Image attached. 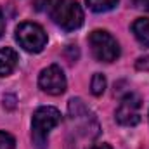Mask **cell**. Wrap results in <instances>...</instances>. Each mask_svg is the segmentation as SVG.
<instances>
[{
  "mask_svg": "<svg viewBox=\"0 0 149 149\" xmlns=\"http://www.w3.org/2000/svg\"><path fill=\"white\" fill-rule=\"evenodd\" d=\"M38 85L43 92H47L50 95H61V94H64L68 83H66L64 71L57 64H52V66L42 70V73L38 76Z\"/></svg>",
  "mask_w": 149,
  "mask_h": 149,
  "instance_id": "cell-7",
  "label": "cell"
},
{
  "mask_svg": "<svg viewBox=\"0 0 149 149\" xmlns=\"http://www.w3.org/2000/svg\"><path fill=\"white\" fill-rule=\"evenodd\" d=\"M5 31V21H3V16H2V10H0V37L3 35Z\"/></svg>",
  "mask_w": 149,
  "mask_h": 149,
  "instance_id": "cell-17",
  "label": "cell"
},
{
  "mask_svg": "<svg viewBox=\"0 0 149 149\" xmlns=\"http://www.w3.org/2000/svg\"><path fill=\"white\" fill-rule=\"evenodd\" d=\"M63 116L57 108L52 106H42L33 113L31 118V141L37 149H47L49 144V134L52 128H56L61 123Z\"/></svg>",
  "mask_w": 149,
  "mask_h": 149,
  "instance_id": "cell-1",
  "label": "cell"
},
{
  "mask_svg": "<svg viewBox=\"0 0 149 149\" xmlns=\"http://www.w3.org/2000/svg\"><path fill=\"white\" fill-rule=\"evenodd\" d=\"M88 45L94 57L101 63H113L120 57V45L106 30H94L88 35Z\"/></svg>",
  "mask_w": 149,
  "mask_h": 149,
  "instance_id": "cell-3",
  "label": "cell"
},
{
  "mask_svg": "<svg viewBox=\"0 0 149 149\" xmlns=\"http://www.w3.org/2000/svg\"><path fill=\"white\" fill-rule=\"evenodd\" d=\"M17 61H19V56L14 49L10 47L0 49V76H7L12 73L17 66Z\"/></svg>",
  "mask_w": 149,
  "mask_h": 149,
  "instance_id": "cell-8",
  "label": "cell"
},
{
  "mask_svg": "<svg viewBox=\"0 0 149 149\" xmlns=\"http://www.w3.org/2000/svg\"><path fill=\"white\" fill-rule=\"evenodd\" d=\"M68 109H70V118H71L73 125L78 128V132H81L85 137H95L90 130L99 134V125H97L94 113L85 106V102L81 99H71Z\"/></svg>",
  "mask_w": 149,
  "mask_h": 149,
  "instance_id": "cell-5",
  "label": "cell"
},
{
  "mask_svg": "<svg viewBox=\"0 0 149 149\" xmlns=\"http://www.w3.org/2000/svg\"><path fill=\"white\" fill-rule=\"evenodd\" d=\"M16 40L26 52L38 54L47 45V33L37 23H21L16 28Z\"/></svg>",
  "mask_w": 149,
  "mask_h": 149,
  "instance_id": "cell-4",
  "label": "cell"
},
{
  "mask_svg": "<svg viewBox=\"0 0 149 149\" xmlns=\"http://www.w3.org/2000/svg\"><path fill=\"white\" fill-rule=\"evenodd\" d=\"M87 149H113L109 144H94V146H90V148Z\"/></svg>",
  "mask_w": 149,
  "mask_h": 149,
  "instance_id": "cell-16",
  "label": "cell"
},
{
  "mask_svg": "<svg viewBox=\"0 0 149 149\" xmlns=\"http://www.w3.org/2000/svg\"><path fill=\"white\" fill-rule=\"evenodd\" d=\"M92 94L94 95H102L106 90V76L102 73H95L92 76V83H90Z\"/></svg>",
  "mask_w": 149,
  "mask_h": 149,
  "instance_id": "cell-11",
  "label": "cell"
},
{
  "mask_svg": "<svg viewBox=\"0 0 149 149\" xmlns=\"http://www.w3.org/2000/svg\"><path fill=\"white\" fill-rule=\"evenodd\" d=\"M50 17L64 31H74L83 24V10L76 0H56L50 9Z\"/></svg>",
  "mask_w": 149,
  "mask_h": 149,
  "instance_id": "cell-2",
  "label": "cell"
},
{
  "mask_svg": "<svg viewBox=\"0 0 149 149\" xmlns=\"http://www.w3.org/2000/svg\"><path fill=\"white\" fill-rule=\"evenodd\" d=\"M94 12H108L118 3V0H85Z\"/></svg>",
  "mask_w": 149,
  "mask_h": 149,
  "instance_id": "cell-10",
  "label": "cell"
},
{
  "mask_svg": "<svg viewBox=\"0 0 149 149\" xmlns=\"http://www.w3.org/2000/svg\"><path fill=\"white\" fill-rule=\"evenodd\" d=\"M134 5L139 9H146L149 10V0H134Z\"/></svg>",
  "mask_w": 149,
  "mask_h": 149,
  "instance_id": "cell-15",
  "label": "cell"
},
{
  "mask_svg": "<svg viewBox=\"0 0 149 149\" xmlns=\"http://www.w3.org/2000/svg\"><path fill=\"white\" fill-rule=\"evenodd\" d=\"M0 149H16V139L9 132H0Z\"/></svg>",
  "mask_w": 149,
  "mask_h": 149,
  "instance_id": "cell-12",
  "label": "cell"
},
{
  "mask_svg": "<svg viewBox=\"0 0 149 149\" xmlns=\"http://www.w3.org/2000/svg\"><path fill=\"white\" fill-rule=\"evenodd\" d=\"M137 68L139 70H149V57H141L139 61H137Z\"/></svg>",
  "mask_w": 149,
  "mask_h": 149,
  "instance_id": "cell-13",
  "label": "cell"
},
{
  "mask_svg": "<svg viewBox=\"0 0 149 149\" xmlns=\"http://www.w3.org/2000/svg\"><path fill=\"white\" fill-rule=\"evenodd\" d=\"M3 106H7L9 109H12L16 104H14V95H5L3 97Z\"/></svg>",
  "mask_w": 149,
  "mask_h": 149,
  "instance_id": "cell-14",
  "label": "cell"
},
{
  "mask_svg": "<svg viewBox=\"0 0 149 149\" xmlns=\"http://www.w3.org/2000/svg\"><path fill=\"white\" fill-rule=\"evenodd\" d=\"M132 33L137 38V42L144 47H149V19L139 17L132 23Z\"/></svg>",
  "mask_w": 149,
  "mask_h": 149,
  "instance_id": "cell-9",
  "label": "cell"
},
{
  "mask_svg": "<svg viewBox=\"0 0 149 149\" xmlns=\"http://www.w3.org/2000/svg\"><path fill=\"white\" fill-rule=\"evenodd\" d=\"M141 108H142L141 97L137 94L130 92L120 101V106L116 108L114 118L123 127H135L141 121Z\"/></svg>",
  "mask_w": 149,
  "mask_h": 149,
  "instance_id": "cell-6",
  "label": "cell"
}]
</instances>
